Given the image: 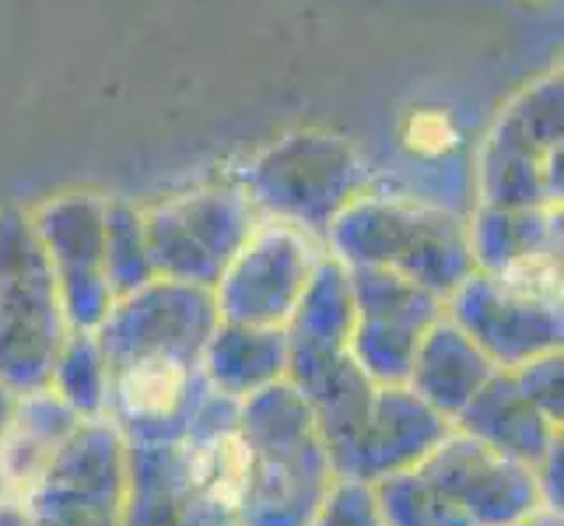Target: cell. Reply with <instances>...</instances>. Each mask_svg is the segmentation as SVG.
<instances>
[{"label": "cell", "instance_id": "obj_1", "mask_svg": "<svg viewBox=\"0 0 564 526\" xmlns=\"http://www.w3.org/2000/svg\"><path fill=\"white\" fill-rule=\"evenodd\" d=\"M246 442L239 400L210 394L176 442H127L120 526H239Z\"/></svg>", "mask_w": 564, "mask_h": 526}, {"label": "cell", "instance_id": "obj_2", "mask_svg": "<svg viewBox=\"0 0 564 526\" xmlns=\"http://www.w3.org/2000/svg\"><path fill=\"white\" fill-rule=\"evenodd\" d=\"M246 484L239 526H308L334 484L313 407L288 379L239 400Z\"/></svg>", "mask_w": 564, "mask_h": 526}, {"label": "cell", "instance_id": "obj_3", "mask_svg": "<svg viewBox=\"0 0 564 526\" xmlns=\"http://www.w3.org/2000/svg\"><path fill=\"white\" fill-rule=\"evenodd\" d=\"M323 243L344 267L393 270L438 299H449L477 270L466 214L424 197L361 193L337 214Z\"/></svg>", "mask_w": 564, "mask_h": 526}, {"label": "cell", "instance_id": "obj_4", "mask_svg": "<svg viewBox=\"0 0 564 526\" xmlns=\"http://www.w3.org/2000/svg\"><path fill=\"white\" fill-rule=\"evenodd\" d=\"M236 186L257 204L260 218L295 225L323 243L337 214L365 193L368 169L340 133L295 130L252 154Z\"/></svg>", "mask_w": 564, "mask_h": 526}, {"label": "cell", "instance_id": "obj_5", "mask_svg": "<svg viewBox=\"0 0 564 526\" xmlns=\"http://www.w3.org/2000/svg\"><path fill=\"white\" fill-rule=\"evenodd\" d=\"M449 316L498 368H519L564 344L561 257L474 270L449 299Z\"/></svg>", "mask_w": 564, "mask_h": 526}, {"label": "cell", "instance_id": "obj_6", "mask_svg": "<svg viewBox=\"0 0 564 526\" xmlns=\"http://www.w3.org/2000/svg\"><path fill=\"white\" fill-rule=\"evenodd\" d=\"M70 334L46 249L25 207H0V383L14 394L50 386Z\"/></svg>", "mask_w": 564, "mask_h": 526}, {"label": "cell", "instance_id": "obj_7", "mask_svg": "<svg viewBox=\"0 0 564 526\" xmlns=\"http://www.w3.org/2000/svg\"><path fill=\"white\" fill-rule=\"evenodd\" d=\"M564 82L547 71L501 106L477 154V204L561 207Z\"/></svg>", "mask_w": 564, "mask_h": 526}, {"label": "cell", "instance_id": "obj_8", "mask_svg": "<svg viewBox=\"0 0 564 526\" xmlns=\"http://www.w3.org/2000/svg\"><path fill=\"white\" fill-rule=\"evenodd\" d=\"M144 211V236L154 275L214 288L263 218L236 183L197 186Z\"/></svg>", "mask_w": 564, "mask_h": 526}, {"label": "cell", "instance_id": "obj_9", "mask_svg": "<svg viewBox=\"0 0 564 526\" xmlns=\"http://www.w3.org/2000/svg\"><path fill=\"white\" fill-rule=\"evenodd\" d=\"M32 526H120L127 502V439L109 418L77 421L22 492Z\"/></svg>", "mask_w": 564, "mask_h": 526}, {"label": "cell", "instance_id": "obj_10", "mask_svg": "<svg viewBox=\"0 0 564 526\" xmlns=\"http://www.w3.org/2000/svg\"><path fill=\"white\" fill-rule=\"evenodd\" d=\"M214 326H218V305L210 288L151 278L109 305L102 323L95 326V341L109 368L200 365Z\"/></svg>", "mask_w": 564, "mask_h": 526}, {"label": "cell", "instance_id": "obj_11", "mask_svg": "<svg viewBox=\"0 0 564 526\" xmlns=\"http://www.w3.org/2000/svg\"><path fill=\"white\" fill-rule=\"evenodd\" d=\"M326 246L308 232L263 218L214 285L218 320L284 326L305 296Z\"/></svg>", "mask_w": 564, "mask_h": 526}, {"label": "cell", "instance_id": "obj_12", "mask_svg": "<svg viewBox=\"0 0 564 526\" xmlns=\"http://www.w3.org/2000/svg\"><path fill=\"white\" fill-rule=\"evenodd\" d=\"M449 432L453 421L432 411L406 383H376L361 411L323 442L334 477L376 484L417 466Z\"/></svg>", "mask_w": 564, "mask_h": 526}, {"label": "cell", "instance_id": "obj_13", "mask_svg": "<svg viewBox=\"0 0 564 526\" xmlns=\"http://www.w3.org/2000/svg\"><path fill=\"white\" fill-rule=\"evenodd\" d=\"M29 214L61 288L70 330H95L116 302L106 267V197L95 190H70Z\"/></svg>", "mask_w": 564, "mask_h": 526}, {"label": "cell", "instance_id": "obj_14", "mask_svg": "<svg viewBox=\"0 0 564 526\" xmlns=\"http://www.w3.org/2000/svg\"><path fill=\"white\" fill-rule=\"evenodd\" d=\"M355 296L351 355L376 383H406L421 337L445 316V299L393 270L347 267Z\"/></svg>", "mask_w": 564, "mask_h": 526}, {"label": "cell", "instance_id": "obj_15", "mask_svg": "<svg viewBox=\"0 0 564 526\" xmlns=\"http://www.w3.org/2000/svg\"><path fill=\"white\" fill-rule=\"evenodd\" d=\"M417 466L474 526H516L543 513L533 466L505 457L456 428Z\"/></svg>", "mask_w": 564, "mask_h": 526}, {"label": "cell", "instance_id": "obj_16", "mask_svg": "<svg viewBox=\"0 0 564 526\" xmlns=\"http://www.w3.org/2000/svg\"><path fill=\"white\" fill-rule=\"evenodd\" d=\"M453 428L527 466H536L551 446L564 439L561 425L543 418L536 404L522 394L512 368H498L480 386V394L453 418Z\"/></svg>", "mask_w": 564, "mask_h": 526}, {"label": "cell", "instance_id": "obj_17", "mask_svg": "<svg viewBox=\"0 0 564 526\" xmlns=\"http://www.w3.org/2000/svg\"><path fill=\"white\" fill-rule=\"evenodd\" d=\"M495 373H498V365L484 355L449 316H442L421 337L406 386H411L432 411L453 421Z\"/></svg>", "mask_w": 564, "mask_h": 526}, {"label": "cell", "instance_id": "obj_18", "mask_svg": "<svg viewBox=\"0 0 564 526\" xmlns=\"http://www.w3.org/2000/svg\"><path fill=\"white\" fill-rule=\"evenodd\" d=\"M204 379L214 394L246 400L288 376L284 326H249L218 320L200 355Z\"/></svg>", "mask_w": 564, "mask_h": 526}, {"label": "cell", "instance_id": "obj_19", "mask_svg": "<svg viewBox=\"0 0 564 526\" xmlns=\"http://www.w3.org/2000/svg\"><path fill=\"white\" fill-rule=\"evenodd\" d=\"M477 270L561 257V207H488L466 214Z\"/></svg>", "mask_w": 564, "mask_h": 526}, {"label": "cell", "instance_id": "obj_20", "mask_svg": "<svg viewBox=\"0 0 564 526\" xmlns=\"http://www.w3.org/2000/svg\"><path fill=\"white\" fill-rule=\"evenodd\" d=\"M77 421L82 418L50 386L18 394L4 446H0V489L22 495Z\"/></svg>", "mask_w": 564, "mask_h": 526}, {"label": "cell", "instance_id": "obj_21", "mask_svg": "<svg viewBox=\"0 0 564 526\" xmlns=\"http://www.w3.org/2000/svg\"><path fill=\"white\" fill-rule=\"evenodd\" d=\"M50 389L82 421L106 418L109 365H106L99 341H95V330H70L61 355L53 362Z\"/></svg>", "mask_w": 564, "mask_h": 526}, {"label": "cell", "instance_id": "obj_22", "mask_svg": "<svg viewBox=\"0 0 564 526\" xmlns=\"http://www.w3.org/2000/svg\"><path fill=\"white\" fill-rule=\"evenodd\" d=\"M386 526H474L421 466L372 484Z\"/></svg>", "mask_w": 564, "mask_h": 526}, {"label": "cell", "instance_id": "obj_23", "mask_svg": "<svg viewBox=\"0 0 564 526\" xmlns=\"http://www.w3.org/2000/svg\"><path fill=\"white\" fill-rule=\"evenodd\" d=\"M106 267L116 299L159 278L144 236V211L127 197H106Z\"/></svg>", "mask_w": 564, "mask_h": 526}, {"label": "cell", "instance_id": "obj_24", "mask_svg": "<svg viewBox=\"0 0 564 526\" xmlns=\"http://www.w3.org/2000/svg\"><path fill=\"white\" fill-rule=\"evenodd\" d=\"M308 526H386L376 489L368 481L334 477Z\"/></svg>", "mask_w": 564, "mask_h": 526}, {"label": "cell", "instance_id": "obj_25", "mask_svg": "<svg viewBox=\"0 0 564 526\" xmlns=\"http://www.w3.org/2000/svg\"><path fill=\"white\" fill-rule=\"evenodd\" d=\"M519 386H522V394H527L533 404H536V411L561 425L564 421V400H561V379H564V358H561V351H547V355H536L530 358L527 365H519L512 368Z\"/></svg>", "mask_w": 564, "mask_h": 526}, {"label": "cell", "instance_id": "obj_26", "mask_svg": "<svg viewBox=\"0 0 564 526\" xmlns=\"http://www.w3.org/2000/svg\"><path fill=\"white\" fill-rule=\"evenodd\" d=\"M561 460H564V439H557L547 457H543L533 471H536V484H540V498L543 509L561 516Z\"/></svg>", "mask_w": 564, "mask_h": 526}, {"label": "cell", "instance_id": "obj_27", "mask_svg": "<svg viewBox=\"0 0 564 526\" xmlns=\"http://www.w3.org/2000/svg\"><path fill=\"white\" fill-rule=\"evenodd\" d=\"M0 526H32L29 505L18 492L0 489Z\"/></svg>", "mask_w": 564, "mask_h": 526}, {"label": "cell", "instance_id": "obj_28", "mask_svg": "<svg viewBox=\"0 0 564 526\" xmlns=\"http://www.w3.org/2000/svg\"><path fill=\"white\" fill-rule=\"evenodd\" d=\"M14 400H18L14 389L0 383V446H4V436H8V425H11V415H14Z\"/></svg>", "mask_w": 564, "mask_h": 526}, {"label": "cell", "instance_id": "obj_29", "mask_svg": "<svg viewBox=\"0 0 564 526\" xmlns=\"http://www.w3.org/2000/svg\"><path fill=\"white\" fill-rule=\"evenodd\" d=\"M516 526H564V519L557 516V513H536V516H530V519H522V523H516Z\"/></svg>", "mask_w": 564, "mask_h": 526}, {"label": "cell", "instance_id": "obj_30", "mask_svg": "<svg viewBox=\"0 0 564 526\" xmlns=\"http://www.w3.org/2000/svg\"><path fill=\"white\" fill-rule=\"evenodd\" d=\"M536 4H551V0H536Z\"/></svg>", "mask_w": 564, "mask_h": 526}]
</instances>
